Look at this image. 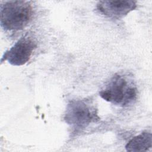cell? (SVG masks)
I'll return each mask as SVG.
<instances>
[{"label": "cell", "mask_w": 152, "mask_h": 152, "mask_svg": "<svg viewBox=\"0 0 152 152\" xmlns=\"http://www.w3.org/2000/svg\"><path fill=\"white\" fill-rule=\"evenodd\" d=\"M98 110L90 99H75L69 101L64 113V119L70 126L72 132H82L91 124L100 121Z\"/></svg>", "instance_id": "cell-2"}, {"label": "cell", "mask_w": 152, "mask_h": 152, "mask_svg": "<svg viewBox=\"0 0 152 152\" xmlns=\"http://www.w3.org/2000/svg\"><path fill=\"white\" fill-rule=\"evenodd\" d=\"M1 27L7 31H18L24 28L31 21L33 8L30 1H8L0 7Z\"/></svg>", "instance_id": "cell-3"}, {"label": "cell", "mask_w": 152, "mask_h": 152, "mask_svg": "<svg viewBox=\"0 0 152 152\" xmlns=\"http://www.w3.org/2000/svg\"><path fill=\"white\" fill-rule=\"evenodd\" d=\"M36 48L37 43L34 38L30 34H26L20 38L10 49L4 52L1 62L7 61L13 66L23 65L30 60Z\"/></svg>", "instance_id": "cell-4"}, {"label": "cell", "mask_w": 152, "mask_h": 152, "mask_svg": "<svg viewBox=\"0 0 152 152\" xmlns=\"http://www.w3.org/2000/svg\"><path fill=\"white\" fill-rule=\"evenodd\" d=\"M137 91L136 85L131 77L117 73L112 76L99 91V95L106 102L125 107L136 100Z\"/></svg>", "instance_id": "cell-1"}, {"label": "cell", "mask_w": 152, "mask_h": 152, "mask_svg": "<svg viewBox=\"0 0 152 152\" xmlns=\"http://www.w3.org/2000/svg\"><path fill=\"white\" fill-rule=\"evenodd\" d=\"M137 5L135 1H100L96 4V9L101 14L108 18L119 20L134 10Z\"/></svg>", "instance_id": "cell-5"}, {"label": "cell", "mask_w": 152, "mask_h": 152, "mask_svg": "<svg viewBox=\"0 0 152 152\" xmlns=\"http://www.w3.org/2000/svg\"><path fill=\"white\" fill-rule=\"evenodd\" d=\"M152 135L150 132L144 131L134 137L125 145L127 151H147L151 148Z\"/></svg>", "instance_id": "cell-6"}]
</instances>
